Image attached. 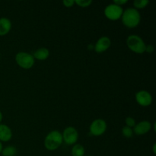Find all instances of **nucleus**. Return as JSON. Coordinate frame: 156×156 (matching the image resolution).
<instances>
[{"label": "nucleus", "instance_id": "nucleus-1", "mask_svg": "<svg viewBox=\"0 0 156 156\" xmlns=\"http://www.w3.org/2000/svg\"><path fill=\"white\" fill-rule=\"evenodd\" d=\"M121 20L123 25L129 28H134L140 24L141 15L137 9L134 8H128L126 10H123Z\"/></svg>", "mask_w": 156, "mask_h": 156}, {"label": "nucleus", "instance_id": "nucleus-2", "mask_svg": "<svg viewBox=\"0 0 156 156\" xmlns=\"http://www.w3.org/2000/svg\"><path fill=\"white\" fill-rule=\"evenodd\" d=\"M62 140V133L59 130H52L44 139V146L49 151L56 150L60 147Z\"/></svg>", "mask_w": 156, "mask_h": 156}, {"label": "nucleus", "instance_id": "nucleus-3", "mask_svg": "<svg viewBox=\"0 0 156 156\" xmlns=\"http://www.w3.org/2000/svg\"><path fill=\"white\" fill-rule=\"evenodd\" d=\"M126 45L131 51L136 53H143L146 51V44L140 36L131 34L126 38Z\"/></svg>", "mask_w": 156, "mask_h": 156}, {"label": "nucleus", "instance_id": "nucleus-4", "mask_svg": "<svg viewBox=\"0 0 156 156\" xmlns=\"http://www.w3.org/2000/svg\"><path fill=\"white\" fill-rule=\"evenodd\" d=\"M15 61L17 64L24 69L32 68L35 63V59L32 54L27 52H19L15 56Z\"/></svg>", "mask_w": 156, "mask_h": 156}, {"label": "nucleus", "instance_id": "nucleus-5", "mask_svg": "<svg viewBox=\"0 0 156 156\" xmlns=\"http://www.w3.org/2000/svg\"><path fill=\"white\" fill-rule=\"evenodd\" d=\"M123 12V9L122 6H119L114 3L107 5L104 10L105 17L111 21H117L121 18Z\"/></svg>", "mask_w": 156, "mask_h": 156}, {"label": "nucleus", "instance_id": "nucleus-6", "mask_svg": "<svg viewBox=\"0 0 156 156\" xmlns=\"http://www.w3.org/2000/svg\"><path fill=\"white\" fill-rule=\"evenodd\" d=\"M107 127H108V125L105 120L96 119L93 120L90 125V133L91 135L94 136H100L106 132Z\"/></svg>", "mask_w": 156, "mask_h": 156}, {"label": "nucleus", "instance_id": "nucleus-7", "mask_svg": "<svg viewBox=\"0 0 156 156\" xmlns=\"http://www.w3.org/2000/svg\"><path fill=\"white\" fill-rule=\"evenodd\" d=\"M62 140L67 145L76 144L78 139H79V133L77 129L73 126H67L65 128L62 133Z\"/></svg>", "mask_w": 156, "mask_h": 156}, {"label": "nucleus", "instance_id": "nucleus-8", "mask_svg": "<svg viewBox=\"0 0 156 156\" xmlns=\"http://www.w3.org/2000/svg\"><path fill=\"white\" fill-rule=\"evenodd\" d=\"M135 98L139 105L142 107H148L152 105V96L146 90H140L136 93Z\"/></svg>", "mask_w": 156, "mask_h": 156}, {"label": "nucleus", "instance_id": "nucleus-9", "mask_svg": "<svg viewBox=\"0 0 156 156\" xmlns=\"http://www.w3.org/2000/svg\"><path fill=\"white\" fill-rule=\"evenodd\" d=\"M111 45V41L108 37L103 36L99 38L94 47V50L96 53H104L110 48Z\"/></svg>", "mask_w": 156, "mask_h": 156}, {"label": "nucleus", "instance_id": "nucleus-10", "mask_svg": "<svg viewBox=\"0 0 156 156\" xmlns=\"http://www.w3.org/2000/svg\"><path fill=\"white\" fill-rule=\"evenodd\" d=\"M152 129V124L148 120H142L133 127V133L137 136H143L149 133Z\"/></svg>", "mask_w": 156, "mask_h": 156}, {"label": "nucleus", "instance_id": "nucleus-11", "mask_svg": "<svg viewBox=\"0 0 156 156\" xmlns=\"http://www.w3.org/2000/svg\"><path fill=\"white\" fill-rule=\"evenodd\" d=\"M12 131L9 126L0 123V141L8 142L12 139Z\"/></svg>", "mask_w": 156, "mask_h": 156}, {"label": "nucleus", "instance_id": "nucleus-12", "mask_svg": "<svg viewBox=\"0 0 156 156\" xmlns=\"http://www.w3.org/2000/svg\"><path fill=\"white\" fill-rule=\"evenodd\" d=\"M12 22L7 18H0V36H5L10 32Z\"/></svg>", "mask_w": 156, "mask_h": 156}, {"label": "nucleus", "instance_id": "nucleus-13", "mask_svg": "<svg viewBox=\"0 0 156 156\" xmlns=\"http://www.w3.org/2000/svg\"><path fill=\"white\" fill-rule=\"evenodd\" d=\"M34 56V59H37V60H45L50 56V51L46 47H41V48L37 49L34 53L32 54Z\"/></svg>", "mask_w": 156, "mask_h": 156}, {"label": "nucleus", "instance_id": "nucleus-14", "mask_svg": "<svg viewBox=\"0 0 156 156\" xmlns=\"http://www.w3.org/2000/svg\"><path fill=\"white\" fill-rule=\"evenodd\" d=\"M85 148L81 144H75L72 148V155L73 156H85Z\"/></svg>", "mask_w": 156, "mask_h": 156}, {"label": "nucleus", "instance_id": "nucleus-15", "mask_svg": "<svg viewBox=\"0 0 156 156\" xmlns=\"http://www.w3.org/2000/svg\"><path fill=\"white\" fill-rule=\"evenodd\" d=\"M1 154L2 156H15L17 154V149L13 146H9L3 148Z\"/></svg>", "mask_w": 156, "mask_h": 156}, {"label": "nucleus", "instance_id": "nucleus-16", "mask_svg": "<svg viewBox=\"0 0 156 156\" xmlns=\"http://www.w3.org/2000/svg\"><path fill=\"white\" fill-rule=\"evenodd\" d=\"M149 4V1L148 0H135L133 2L134 9H142L146 8Z\"/></svg>", "mask_w": 156, "mask_h": 156}, {"label": "nucleus", "instance_id": "nucleus-17", "mask_svg": "<svg viewBox=\"0 0 156 156\" xmlns=\"http://www.w3.org/2000/svg\"><path fill=\"white\" fill-rule=\"evenodd\" d=\"M122 134L126 138H131L133 136V128L128 127V126H124L122 128Z\"/></svg>", "mask_w": 156, "mask_h": 156}, {"label": "nucleus", "instance_id": "nucleus-18", "mask_svg": "<svg viewBox=\"0 0 156 156\" xmlns=\"http://www.w3.org/2000/svg\"><path fill=\"white\" fill-rule=\"evenodd\" d=\"M92 3V0H75V4L81 8H87Z\"/></svg>", "mask_w": 156, "mask_h": 156}, {"label": "nucleus", "instance_id": "nucleus-19", "mask_svg": "<svg viewBox=\"0 0 156 156\" xmlns=\"http://www.w3.org/2000/svg\"><path fill=\"white\" fill-rule=\"evenodd\" d=\"M125 123H126V126L130 128H133L134 126H135V125L136 124L135 119L132 117H126V118L125 119Z\"/></svg>", "mask_w": 156, "mask_h": 156}, {"label": "nucleus", "instance_id": "nucleus-20", "mask_svg": "<svg viewBox=\"0 0 156 156\" xmlns=\"http://www.w3.org/2000/svg\"><path fill=\"white\" fill-rule=\"evenodd\" d=\"M62 4L66 8L73 7L75 4V0H63L62 1Z\"/></svg>", "mask_w": 156, "mask_h": 156}, {"label": "nucleus", "instance_id": "nucleus-21", "mask_svg": "<svg viewBox=\"0 0 156 156\" xmlns=\"http://www.w3.org/2000/svg\"><path fill=\"white\" fill-rule=\"evenodd\" d=\"M128 1L127 0H114V2H113V3L115 5H117L119 6H122L123 5H125L126 3H127Z\"/></svg>", "mask_w": 156, "mask_h": 156}, {"label": "nucleus", "instance_id": "nucleus-22", "mask_svg": "<svg viewBox=\"0 0 156 156\" xmlns=\"http://www.w3.org/2000/svg\"><path fill=\"white\" fill-rule=\"evenodd\" d=\"M154 51V47L152 45H146V51L145 52H147V53H152Z\"/></svg>", "mask_w": 156, "mask_h": 156}, {"label": "nucleus", "instance_id": "nucleus-23", "mask_svg": "<svg viewBox=\"0 0 156 156\" xmlns=\"http://www.w3.org/2000/svg\"><path fill=\"white\" fill-rule=\"evenodd\" d=\"M155 148H156V143H154L153 146H152V151H153V153H154V154L156 153Z\"/></svg>", "mask_w": 156, "mask_h": 156}, {"label": "nucleus", "instance_id": "nucleus-24", "mask_svg": "<svg viewBox=\"0 0 156 156\" xmlns=\"http://www.w3.org/2000/svg\"><path fill=\"white\" fill-rule=\"evenodd\" d=\"M2 119H3L2 113V112H1V111H0V123H1V122L2 121Z\"/></svg>", "mask_w": 156, "mask_h": 156}, {"label": "nucleus", "instance_id": "nucleus-25", "mask_svg": "<svg viewBox=\"0 0 156 156\" xmlns=\"http://www.w3.org/2000/svg\"><path fill=\"white\" fill-rule=\"evenodd\" d=\"M3 149V146H2V142L0 141V153L2 152V150Z\"/></svg>", "mask_w": 156, "mask_h": 156}, {"label": "nucleus", "instance_id": "nucleus-26", "mask_svg": "<svg viewBox=\"0 0 156 156\" xmlns=\"http://www.w3.org/2000/svg\"><path fill=\"white\" fill-rule=\"evenodd\" d=\"M87 156H91V155H87Z\"/></svg>", "mask_w": 156, "mask_h": 156}]
</instances>
